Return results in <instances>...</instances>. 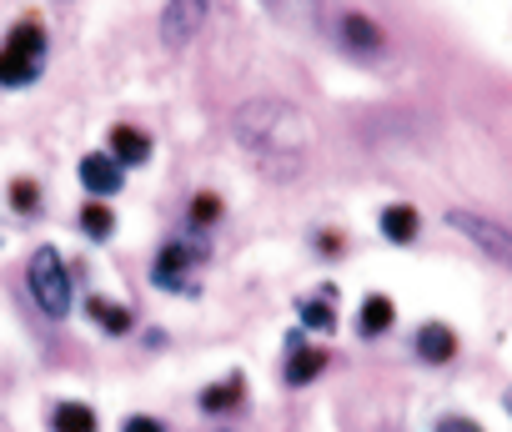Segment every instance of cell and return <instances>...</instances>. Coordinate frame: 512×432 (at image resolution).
<instances>
[{"mask_svg": "<svg viewBox=\"0 0 512 432\" xmlns=\"http://www.w3.org/2000/svg\"><path fill=\"white\" fill-rule=\"evenodd\" d=\"M231 136L267 181H297L307 171L312 131H307V116L292 101H277V96L241 101L236 116H231Z\"/></svg>", "mask_w": 512, "mask_h": 432, "instance_id": "6da1fadb", "label": "cell"}, {"mask_svg": "<svg viewBox=\"0 0 512 432\" xmlns=\"http://www.w3.org/2000/svg\"><path fill=\"white\" fill-rule=\"evenodd\" d=\"M46 71V26L41 21H16L6 46H0V86L6 91H26L36 86Z\"/></svg>", "mask_w": 512, "mask_h": 432, "instance_id": "7a4b0ae2", "label": "cell"}, {"mask_svg": "<svg viewBox=\"0 0 512 432\" xmlns=\"http://www.w3.org/2000/svg\"><path fill=\"white\" fill-rule=\"evenodd\" d=\"M26 287H31V302L51 317V322H66L71 317V272H66V257L56 247H36L31 262H26Z\"/></svg>", "mask_w": 512, "mask_h": 432, "instance_id": "3957f363", "label": "cell"}, {"mask_svg": "<svg viewBox=\"0 0 512 432\" xmlns=\"http://www.w3.org/2000/svg\"><path fill=\"white\" fill-rule=\"evenodd\" d=\"M201 262H206V242L196 237V232H186V237H171V242H161L156 247V257H151V287L156 292H186V297H196V272H201Z\"/></svg>", "mask_w": 512, "mask_h": 432, "instance_id": "277c9868", "label": "cell"}, {"mask_svg": "<svg viewBox=\"0 0 512 432\" xmlns=\"http://www.w3.org/2000/svg\"><path fill=\"white\" fill-rule=\"evenodd\" d=\"M447 227H452L457 237H467L487 262H497L502 272H512V227L492 222V216H477V211H462V206L447 211Z\"/></svg>", "mask_w": 512, "mask_h": 432, "instance_id": "5b68a950", "label": "cell"}, {"mask_svg": "<svg viewBox=\"0 0 512 432\" xmlns=\"http://www.w3.org/2000/svg\"><path fill=\"white\" fill-rule=\"evenodd\" d=\"M206 11H211V0H166V6H161V21H156V31H161V46H171V51H186V46L201 36V26H206Z\"/></svg>", "mask_w": 512, "mask_h": 432, "instance_id": "8992f818", "label": "cell"}, {"mask_svg": "<svg viewBox=\"0 0 512 432\" xmlns=\"http://www.w3.org/2000/svg\"><path fill=\"white\" fill-rule=\"evenodd\" d=\"M337 46H342L352 61H377V56L387 51V31H382L372 16L347 11V16L337 21Z\"/></svg>", "mask_w": 512, "mask_h": 432, "instance_id": "52a82bcc", "label": "cell"}, {"mask_svg": "<svg viewBox=\"0 0 512 432\" xmlns=\"http://www.w3.org/2000/svg\"><path fill=\"white\" fill-rule=\"evenodd\" d=\"M76 181H81V191H91V201H111L126 186V166L111 151H86L76 166Z\"/></svg>", "mask_w": 512, "mask_h": 432, "instance_id": "ba28073f", "label": "cell"}, {"mask_svg": "<svg viewBox=\"0 0 512 432\" xmlns=\"http://www.w3.org/2000/svg\"><path fill=\"white\" fill-rule=\"evenodd\" d=\"M106 151L131 171V166H146V161H151L156 141H151V131H141V126H131V121H116V126L106 131Z\"/></svg>", "mask_w": 512, "mask_h": 432, "instance_id": "9c48e42d", "label": "cell"}, {"mask_svg": "<svg viewBox=\"0 0 512 432\" xmlns=\"http://www.w3.org/2000/svg\"><path fill=\"white\" fill-rule=\"evenodd\" d=\"M412 352H417V362H427V367H447V362L457 357V332H452L447 322H422V327L412 332Z\"/></svg>", "mask_w": 512, "mask_h": 432, "instance_id": "30bf717a", "label": "cell"}, {"mask_svg": "<svg viewBox=\"0 0 512 432\" xmlns=\"http://www.w3.org/2000/svg\"><path fill=\"white\" fill-rule=\"evenodd\" d=\"M322 372H327V352H322V347H302V337L292 332L287 362H282V382H287V387H307V382H317Z\"/></svg>", "mask_w": 512, "mask_h": 432, "instance_id": "8fae6325", "label": "cell"}, {"mask_svg": "<svg viewBox=\"0 0 512 432\" xmlns=\"http://www.w3.org/2000/svg\"><path fill=\"white\" fill-rule=\"evenodd\" d=\"M377 232H382V242H392V247H412V242L422 237V211L407 206V201H392V206H382V216H377Z\"/></svg>", "mask_w": 512, "mask_h": 432, "instance_id": "7c38bea8", "label": "cell"}, {"mask_svg": "<svg viewBox=\"0 0 512 432\" xmlns=\"http://www.w3.org/2000/svg\"><path fill=\"white\" fill-rule=\"evenodd\" d=\"M392 322H397V302L387 292H367L362 307H357V337L362 342H377V337L392 332Z\"/></svg>", "mask_w": 512, "mask_h": 432, "instance_id": "4fadbf2b", "label": "cell"}, {"mask_svg": "<svg viewBox=\"0 0 512 432\" xmlns=\"http://www.w3.org/2000/svg\"><path fill=\"white\" fill-rule=\"evenodd\" d=\"M196 402H201V412L226 417V412H236V407L246 402V377H241V372H231V377H221V382L201 387V392H196Z\"/></svg>", "mask_w": 512, "mask_h": 432, "instance_id": "5bb4252c", "label": "cell"}, {"mask_svg": "<svg viewBox=\"0 0 512 432\" xmlns=\"http://www.w3.org/2000/svg\"><path fill=\"white\" fill-rule=\"evenodd\" d=\"M332 302H337V292H332V287H322V292L302 297V302H297V322H302L307 332L332 337V332H337V312H332Z\"/></svg>", "mask_w": 512, "mask_h": 432, "instance_id": "9a60e30c", "label": "cell"}, {"mask_svg": "<svg viewBox=\"0 0 512 432\" xmlns=\"http://www.w3.org/2000/svg\"><path fill=\"white\" fill-rule=\"evenodd\" d=\"M76 232L86 237V242H111V232H116V211H111V201H81L76 206Z\"/></svg>", "mask_w": 512, "mask_h": 432, "instance_id": "2e32d148", "label": "cell"}, {"mask_svg": "<svg viewBox=\"0 0 512 432\" xmlns=\"http://www.w3.org/2000/svg\"><path fill=\"white\" fill-rule=\"evenodd\" d=\"M86 317L106 332V337H126V332H136V312L126 307V302H106V297H91L86 302Z\"/></svg>", "mask_w": 512, "mask_h": 432, "instance_id": "e0dca14e", "label": "cell"}, {"mask_svg": "<svg viewBox=\"0 0 512 432\" xmlns=\"http://www.w3.org/2000/svg\"><path fill=\"white\" fill-rule=\"evenodd\" d=\"M267 6L277 11V21H287L302 36H312L322 26V0H267Z\"/></svg>", "mask_w": 512, "mask_h": 432, "instance_id": "ac0fdd59", "label": "cell"}, {"mask_svg": "<svg viewBox=\"0 0 512 432\" xmlns=\"http://www.w3.org/2000/svg\"><path fill=\"white\" fill-rule=\"evenodd\" d=\"M221 211H226V206H221V196H216V191H196V196H191V206H186V232H196V237H201V232H211V227L221 222Z\"/></svg>", "mask_w": 512, "mask_h": 432, "instance_id": "d6986e66", "label": "cell"}, {"mask_svg": "<svg viewBox=\"0 0 512 432\" xmlns=\"http://www.w3.org/2000/svg\"><path fill=\"white\" fill-rule=\"evenodd\" d=\"M51 432H96V407H86V402H56L51 407Z\"/></svg>", "mask_w": 512, "mask_h": 432, "instance_id": "ffe728a7", "label": "cell"}, {"mask_svg": "<svg viewBox=\"0 0 512 432\" xmlns=\"http://www.w3.org/2000/svg\"><path fill=\"white\" fill-rule=\"evenodd\" d=\"M11 211H16V216H36V211H41V186H36L31 176H16V181H11Z\"/></svg>", "mask_w": 512, "mask_h": 432, "instance_id": "44dd1931", "label": "cell"}, {"mask_svg": "<svg viewBox=\"0 0 512 432\" xmlns=\"http://www.w3.org/2000/svg\"><path fill=\"white\" fill-rule=\"evenodd\" d=\"M121 432H166V422H161V417H146V412H131V417L121 422Z\"/></svg>", "mask_w": 512, "mask_h": 432, "instance_id": "7402d4cb", "label": "cell"}, {"mask_svg": "<svg viewBox=\"0 0 512 432\" xmlns=\"http://www.w3.org/2000/svg\"><path fill=\"white\" fill-rule=\"evenodd\" d=\"M432 432H482V422H472V417H442Z\"/></svg>", "mask_w": 512, "mask_h": 432, "instance_id": "603a6c76", "label": "cell"}, {"mask_svg": "<svg viewBox=\"0 0 512 432\" xmlns=\"http://www.w3.org/2000/svg\"><path fill=\"white\" fill-rule=\"evenodd\" d=\"M312 247H317L322 257H337V252H342V237H332V232H327V237H312Z\"/></svg>", "mask_w": 512, "mask_h": 432, "instance_id": "cb8c5ba5", "label": "cell"}, {"mask_svg": "<svg viewBox=\"0 0 512 432\" xmlns=\"http://www.w3.org/2000/svg\"><path fill=\"white\" fill-rule=\"evenodd\" d=\"M507 417H512V397H507Z\"/></svg>", "mask_w": 512, "mask_h": 432, "instance_id": "d4e9b609", "label": "cell"}, {"mask_svg": "<svg viewBox=\"0 0 512 432\" xmlns=\"http://www.w3.org/2000/svg\"><path fill=\"white\" fill-rule=\"evenodd\" d=\"M221 432H231V427H221Z\"/></svg>", "mask_w": 512, "mask_h": 432, "instance_id": "484cf974", "label": "cell"}]
</instances>
